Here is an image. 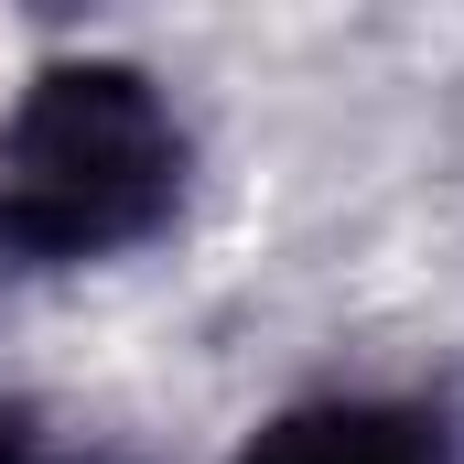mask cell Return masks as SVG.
<instances>
[{
	"mask_svg": "<svg viewBox=\"0 0 464 464\" xmlns=\"http://www.w3.org/2000/svg\"><path fill=\"white\" fill-rule=\"evenodd\" d=\"M195 140L173 98L119 54H54L0 119V248L87 270L173 227Z\"/></svg>",
	"mask_w": 464,
	"mask_h": 464,
	"instance_id": "obj_1",
	"label": "cell"
},
{
	"mask_svg": "<svg viewBox=\"0 0 464 464\" xmlns=\"http://www.w3.org/2000/svg\"><path fill=\"white\" fill-rule=\"evenodd\" d=\"M237 464H454V432L421 411V400H367V389H335V400H292L270 411Z\"/></svg>",
	"mask_w": 464,
	"mask_h": 464,
	"instance_id": "obj_2",
	"label": "cell"
},
{
	"mask_svg": "<svg viewBox=\"0 0 464 464\" xmlns=\"http://www.w3.org/2000/svg\"><path fill=\"white\" fill-rule=\"evenodd\" d=\"M0 464H87V454H76L54 421H33L22 400H0Z\"/></svg>",
	"mask_w": 464,
	"mask_h": 464,
	"instance_id": "obj_3",
	"label": "cell"
}]
</instances>
